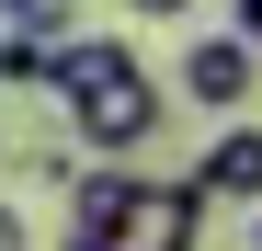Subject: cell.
<instances>
[{
  "label": "cell",
  "mask_w": 262,
  "mask_h": 251,
  "mask_svg": "<svg viewBox=\"0 0 262 251\" xmlns=\"http://www.w3.org/2000/svg\"><path fill=\"white\" fill-rule=\"evenodd\" d=\"M251 92H262V46H251L239 23H228V34H194V46H183V103H205L216 126H228V114H251Z\"/></svg>",
  "instance_id": "cell-2"
},
{
  "label": "cell",
  "mask_w": 262,
  "mask_h": 251,
  "mask_svg": "<svg viewBox=\"0 0 262 251\" xmlns=\"http://www.w3.org/2000/svg\"><path fill=\"white\" fill-rule=\"evenodd\" d=\"M0 160H12V137H0Z\"/></svg>",
  "instance_id": "cell-11"
},
{
  "label": "cell",
  "mask_w": 262,
  "mask_h": 251,
  "mask_svg": "<svg viewBox=\"0 0 262 251\" xmlns=\"http://www.w3.org/2000/svg\"><path fill=\"white\" fill-rule=\"evenodd\" d=\"M0 23L23 46H69V0H0Z\"/></svg>",
  "instance_id": "cell-6"
},
{
  "label": "cell",
  "mask_w": 262,
  "mask_h": 251,
  "mask_svg": "<svg viewBox=\"0 0 262 251\" xmlns=\"http://www.w3.org/2000/svg\"><path fill=\"white\" fill-rule=\"evenodd\" d=\"M46 92H57L69 137L92 149V160H148L160 114H171V92L137 69L125 34H69V46H46Z\"/></svg>",
  "instance_id": "cell-1"
},
{
  "label": "cell",
  "mask_w": 262,
  "mask_h": 251,
  "mask_svg": "<svg viewBox=\"0 0 262 251\" xmlns=\"http://www.w3.org/2000/svg\"><path fill=\"white\" fill-rule=\"evenodd\" d=\"M183 183H194V205H205V217H216V205H262V126H251V114H228Z\"/></svg>",
  "instance_id": "cell-3"
},
{
  "label": "cell",
  "mask_w": 262,
  "mask_h": 251,
  "mask_svg": "<svg viewBox=\"0 0 262 251\" xmlns=\"http://www.w3.org/2000/svg\"><path fill=\"white\" fill-rule=\"evenodd\" d=\"M0 251H23V217H12V205H0Z\"/></svg>",
  "instance_id": "cell-10"
},
{
  "label": "cell",
  "mask_w": 262,
  "mask_h": 251,
  "mask_svg": "<svg viewBox=\"0 0 262 251\" xmlns=\"http://www.w3.org/2000/svg\"><path fill=\"white\" fill-rule=\"evenodd\" d=\"M23 80H46V46H23V34H0V92H23Z\"/></svg>",
  "instance_id": "cell-7"
},
{
  "label": "cell",
  "mask_w": 262,
  "mask_h": 251,
  "mask_svg": "<svg viewBox=\"0 0 262 251\" xmlns=\"http://www.w3.org/2000/svg\"><path fill=\"white\" fill-rule=\"evenodd\" d=\"M194 240H205L194 183H148V172H137V205H125V228H114L103 251H194Z\"/></svg>",
  "instance_id": "cell-4"
},
{
  "label": "cell",
  "mask_w": 262,
  "mask_h": 251,
  "mask_svg": "<svg viewBox=\"0 0 262 251\" xmlns=\"http://www.w3.org/2000/svg\"><path fill=\"white\" fill-rule=\"evenodd\" d=\"M125 205H137V160H92V172H69V240H114Z\"/></svg>",
  "instance_id": "cell-5"
},
{
  "label": "cell",
  "mask_w": 262,
  "mask_h": 251,
  "mask_svg": "<svg viewBox=\"0 0 262 251\" xmlns=\"http://www.w3.org/2000/svg\"><path fill=\"white\" fill-rule=\"evenodd\" d=\"M228 23H239V34H262V0H228Z\"/></svg>",
  "instance_id": "cell-9"
},
{
  "label": "cell",
  "mask_w": 262,
  "mask_h": 251,
  "mask_svg": "<svg viewBox=\"0 0 262 251\" xmlns=\"http://www.w3.org/2000/svg\"><path fill=\"white\" fill-rule=\"evenodd\" d=\"M171 12H194V0H137V23H171Z\"/></svg>",
  "instance_id": "cell-8"
},
{
  "label": "cell",
  "mask_w": 262,
  "mask_h": 251,
  "mask_svg": "<svg viewBox=\"0 0 262 251\" xmlns=\"http://www.w3.org/2000/svg\"><path fill=\"white\" fill-rule=\"evenodd\" d=\"M251 46H262V34H251Z\"/></svg>",
  "instance_id": "cell-13"
},
{
  "label": "cell",
  "mask_w": 262,
  "mask_h": 251,
  "mask_svg": "<svg viewBox=\"0 0 262 251\" xmlns=\"http://www.w3.org/2000/svg\"><path fill=\"white\" fill-rule=\"evenodd\" d=\"M251 251H262V228H251Z\"/></svg>",
  "instance_id": "cell-12"
}]
</instances>
